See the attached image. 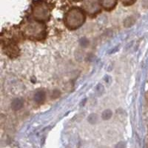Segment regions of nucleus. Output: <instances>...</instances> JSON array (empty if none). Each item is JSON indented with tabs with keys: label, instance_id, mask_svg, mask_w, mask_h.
Here are the masks:
<instances>
[{
	"label": "nucleus",
	"instance_id": "6",
	"mask_svg": "<svg viewBox=\"0 0 148 148\" xmlns=\"http://www.w3.org/2000/svg\"><path fill=\"white\" fill-rule=\"evenodd\" d=\"M5 53L11 57H15L18 54V48L15 45H10L5 48Z\"/></svg>",
	"mask_w": 148,
	"mask_h": 148
},
{
	"label": "nucleus",
	"instance_id": "15",
	"mask_svg": "<svg viewBox=\"0 0 148 148\" xmlns=\"http://www.w3.org/2000/svg\"><path fill=\"white\" fill-rule=\"evenodd\" d=\"M71 1H72V2H79L80 0H71Z\"/></svg>",
	"mask_w": 148,
	"mask_h": 148
},
{
	"label": "nucleus",
	"instance_id": "2",
	"mask_svg": "<svg viewBox=\"0 0 148 148\" xmlns=\"http://www.w3.org/2000/svg\"><path fill=\"white\" fill-rule=\"evenodd\" d=\"M85 21V15L81 8H73L65 16V25L71 30H76L81 27Z\"/></svg>",
	"mask_w": 148,
	"mask_h": 148
},
{
	"label": "nucleus",
	"instance_id": "8",
	"mask_svg": "<svg viewBox=\"0 0 148 148\" xmlns=\"http://www.w3.org/2000/svg\"><path fill=\"white\" fill-rule=\"evenodd\" d=\"M23 107V101L19 99H16L11 103V108L14 110H20Z\"/></svg>",
	"mask_w": 148,
	"mask_h": 148
},
{
	"label": "nucleus",
	"instance_id": "11",
	"mask_svg": "<svg viewBox=\"0 0 148 148\" xmlns=\"http://www.w3.org/2000/svg\"><path fill=\"white\" fill-rule=\"evenodd\" d=\"M97 116H96V114H94V113H92L91 115H90L89 117H88V121H89L90 123H91V124H94V123H96V121H97Z\"/></svg>",
	"mask_w": 148,
	"mask_h": 148
},
{
	"label": "nucleus",
	"instance_id": "13",
	"mask_svg": "<svg viewBox=\"0 0 148 148\" xmlns=\"http://www.w3.org/2000/svg\"><path fill=\"white\" fill-rule=\"evenodd\" d=\"M116 148H125V145H124L123 142H120V143H119L118 145H117Z\"/></svg>",
	"mask_w": 148,
	"mask_h": 148
},
{
	"label": "nucleus",
	"instance_id": "4",
	"mask_svg": "<svg viewBox=\"0 0 148 148\" xmlns=\"http://www.w3.org/2000/svg\"><path fill=\"white\" fill-rule=\"evenodd\" d=\"M101 3L99 0H84L83 8L90 15H95L101 11Z\"/></svg>",
	"mask_w": 148,
	"mask_h": 148
},
{
	"label": "nucleus",
	"instance_id": "5",
	"mask_svg": "<svg viewBox=\"0 0 148 148\" xmlns=\"http://www.w3.org/2000/svg\"><path fill=\"white\" fill-rule=\"evenodd\" d=\"M101 7L105 10H112L115 8L117 3V0H99Z\"/></svg>",
	"mask_w": 148,
	"mask_h": 148
},
{
	"label": "nucleus",
	"instance_id": "12",
	"mask_svg": "<svg viewBox=\"0 0 148 148\" xmlns=\"http://www.w3.org/2000/svg\"><path fill=\"white\" fill-rule=\"evenodd\" d=\"M121 1L123 3V5H127H127H133V4L136 2V0H121Z\"/></svg>",
	"mask_w": 148,
	"mask_h": 148
},
{
	"label": "nucleus",
	"instance_id": "1",
	"mask_svg": "<svg viewBox=\"0 0 148 148\" xmlns=\"http://www.w3.org/2000/svg\"><path fill=\"white\" fill-rule=\"evenodd\" d=\"M21 30L23 35L29 39L41 40L46 36V26L37 20L25 22L21 26Z\"/></svg>",
	"mask_w": 148,
	"mask_h": 148
},
{
	"label": "nucleus",
	"instance_id": "10",
	"mask_svg": "<svg viewBox=\"0 0 148 148\" xmlns=\"http://www.w3.org/2000/svg\"><path fill=\"white\" fill-rule=\"evenodd\" d=\"M112 112H111L110 110H104V112L102 113V119L104 120H108L111 118V116H112Z\"/></svg>",
	"mask_w": 148,
	"mask_h": 148
},
{
	"label": "nucleus",
	"instance_id": "9",
	"mask_svg": "<svg viewBox=\"0 0 148 148\" xmlns=\"http://www.w3.org/2000/svg\"><path fill=\"white\" fill-rule=\"evenodd\" d=\"M134 23H135V18H133V16L127 17V18L125 20V22H124V25H125V26L126 27H131Z\"/></svg>",
	"mask_w": 148,
	"mask_h": 148
},
{
	"label": "nucleus",
	"instance_id": "14",
	"mask_svg": "<svg viewBox=\"0 0 148 148\" xmlns=\"http://www.w3.org/2000/svg\"><path fill=\"white\" fill-rule=\"evenodd\" d=\"M142 4H143L144 7L148 8V0H142Z\"/></svg>",
	"mask_w": 148,
	"mask_h": 148
},
{
	"label": "nucleus",
	"instance_id": "3",
	"mask_svg": "<svg viewBox=\"0 0 148 148\" xmlns=\"http://www.w3.org/2000/svg\"><path fill=\"white\" fill-rule=\"evenodd\" d=\"M32 12L36 20L39 22L47 21L50 18V9L45 2H37L34 4Z\"/></svg>",
	"mask_w": 148,
	"mask_h": 148
},
{
	"label": "nucleus",
	"instance_id": "7",
	"mask_svg": "<svg viewBox=\"0 0 148 148\" xmlns=\"http://www.w3.org/2000/svg\"><path fill=\"white\" fill-rule=\"evenodd\" d=\"M34 101L37 103H42L45 99V92L43 90L37 91L34 94Z\"/></svg>",
	"mask_w": 148,
	"mask_h": 148
}]
</instances>
